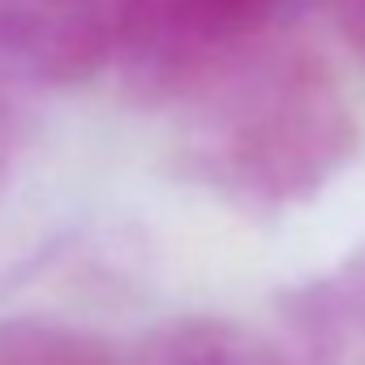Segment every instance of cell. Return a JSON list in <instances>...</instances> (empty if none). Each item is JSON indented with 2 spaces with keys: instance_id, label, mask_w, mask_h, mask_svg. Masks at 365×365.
<instances>
[{
  "instance_id": "obj_7",
  "label": "cell",
  "mask_w": 365,
  "mask_h": 365,
  "mask_svg": "<svg viewBox=\"0 0 365 365\" xmlns=\"http://www.w3.org/2000/svg\"><path fill=\"white\" fill-rule=\"evenodd\" d=\"M327 9L344 35V43L365 61V0H327Z\"/></svg>"
},
{
  "instance_id": "obj_4",
  "label": "cell",
  "mask_w": 365,
  "mask_h": 365,
  "mask_svg": "<svg viewBox=\"0 0 365 365\" xmlns=\"http://www.w3.org/2000/svg\"><path fill=\"white\" fill-rule=\"evenodd\" d=\"M133 365H279V356L237 322L224 318H185L155 331Z\"/></svg>"
},
{
  "instance_id": "obj_5",
  "label": "cell",
  "mask_w": 365,
  "mask_h": 365,
  "mask_svg": "<svg viewBox=\"0 0 365 365\" xmlns=\"http://www.w3.org/2000/svg\"><path fill=\"white\" fill-rule=\"evenodd\" d=\"M0 365H116L112 348L86 331L14 318L0 322Z\"/></svg>"
},
{
  "instance_id": "obj_3",
  "label": "cell",
  "mask_w": 365,
  "mask_h": 365,
  "mask_svg": "<svg viewBox=\"0 0 365 365\" xmlns=\"http://www.w3.org/2000/svg\"><path fill=\"white\" fill-rule=\"evenodd\" d=\"M129 0H0V86H78L120 61Z\"/></svg>"
},
{
  "instance_id": "obj_2",
  "label": "cell",
  "mask_w": 365,
  "mask_h": 365,
  "mask_svg": "<svg viewBox=\"0 0 365 365\" xmlns=\"http://www.w3.org/2000/svg\"><path fill=\"white\" fill-rule=\"evenodd\" d=\"M284 0H129L120 69L142 99H190L267 39Z\"/></svg>"
},
{
  "instance_id": "obj_6",
  "label": "cell",
  "mask_w": 365,
  "mask_h": 365,
  "mask_svg": "<svg viewBox=\"0 0 365 365\" xmlns=\"http://www.w3.org/2000/svg\"><path fill=\"white\" fill-rule=\"evenodd\" d=\"M297 322L309 335L365 331V250L297 297Z\"/></svg>"
},
{
  "instance_id": "obj_1",
  "label": "cell",
  "mask_w": 365,
  "mask_h": 365,
  "mask_svg": "<svg viewBox=\"0 0 365 365\" xmlns=\"http://www.w3.org/2000/svg\"><path fill=\"white\" fill-rule=\"evenodd\" d=\"M190 159L250 211L314 198L352 155V116L331 69L292 39H258L194 95Z\"/></svg>"
}]
</instances>
